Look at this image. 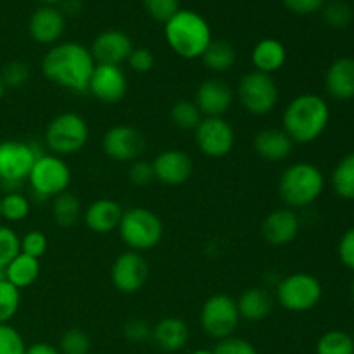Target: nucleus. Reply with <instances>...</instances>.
Masks as SVG:
<instances>
[{"mask_svg":"<svg viewBox=\"0 0 354 354\" xmlns=\"http://www.w3.org/2000/svg\"><path fill=\"white\" fill-rule=\"evenodd\" d=\"M95 61L90 48L76 41H59L52 45L41 59L45 78L61 88L76 93L88 92Z\"/></svg>","mask_w":354,"mask_h":354,"instance_id":"1","label":"nucleus"},{"mask_svg":"<svg viewBox=\"0 0 354 354\" xmlns=\"http://www.w3.org/2000/svg\"><path fill=\"white\" fill-rule=\"evenodd\" d=\"M330 109L324 97L301 93L294 97L282 114V130L294 144H311L327 130Z\"/></svg>","mask_w":354,"mask_h":354,"instance_id":"2","label":"nucleus"},{"mask_svg":"<svg viewBox=\"0 0 354 354\" xmlns=\"http://www.w3.org/2000/svg\"><path fill=\"white\" fill-rule=\"evenodd\" d=\"M165 38L169 48L182 59H201L213 40L206 17L190 9H180L165 23Z\"/></svg>","mask_w":354,"mask_h":354,"instance_id":"3","label":"nucleus"},{"mask_svg":"<svg viewBox=\"0 0 354 354\" xmlns=\"http://www.w3.org/2000/svg\"><path fill=\"white\" fill-rule=\"evenodd\" d=\"M325 189V176L313 162H294L287 166L279 180L282 203L290 209L311 206Z\"/></svg>","mask_w":354,"mask_h":354,"instance_id":"4","label":"nucleus"},{"mask_svg":"<svg viewBox=\"0 0 354 354\" xmlns=\"http://www.w3.org/2000/svg\"><path fill=\"white\" fill-rule=\"evenodd\" d=\"M118 232L130 251L145 252L154 249L162 241L165 225L154 211L135 206L123 211Z\"/></svg>","mask_w":354,"mask_h":354,"instance_id":"5","label":"nucleus"},{"mask_svg":"<svg viewBox=\"0 0 354 354\" xmlns=\"http://www.w3.org/2000/svg\"><path fill=\"white\" fill-rule=\"evenodd\" d=\"M90 137L88 123L78 113H61L45 128V145L50 154L64 158L82 151Z\"/></svg>","mask_w":354,"mask_h":354,"instance_id":"6","label":"nucleus"},{"mask_svg":"<svg viewBox=\"0 0 354 354\" xmlns=\"http://www.w3.org/2000/svg\"><path fill=\"white\" fill-rule=\"evenodd\" d=\"M28 183H30V189L35 197L41 201L54 199L59 194L69 189L71 169H69L68 162L59 156L41 152L31 168Z\"/></svg>","mask_w":354,"mask_h":354,"instance_id":"7","label":"nucleus"},{"mask_svg":"<svg viewBox=\"0 0 354 354\" xmlns=\"http://www.w3.org/2000/svg\"><path fill=\"white\" fill-rule=\"evenodd\" d=\"M324 296L320 280L306 272L290 273L283 277L275 290V301L292 313H304L310 311L320 303Z\"/></svg>","mask_w":354,"mask_h":354,"instance_id":"8","label":"nucleus"},{"mask_svg":"<svg viewBox=\"0 0 354 354\" xmlns=\"http://www.w3.org/2000/svg\"><path fill=\"white\" fill-rule=\"evenodd\" d=\"M235 97L249 114L266 116L277 107L280 93L272 75L254 69L242 76Z\"/></svg>","mask_w":354,"mask_h":354,"instance_id":"9","label":"nucleus"},{"mask_svg":"<svg viewBox=\"0 0 354 354\" xmlns=\"http://www.w3.org/2000/svg\"><path fill=\"white\" fill-rule=\"evenodd\" d=\"M201 327L211 339L232 337L241 324V315L237 310V299L228 294H214L204 301L201 308Z\"/></svg>","mask_w":354,"mask_h":354,"instance_id":"10","label":"nucleus"},{"mask_svg":"<svg viewBox=\"0 0 354 354\" xmlns=\"http://www.w3.org/2000/svg\"><path fill=\"white\" fill-rule=\"evenodd\" d=\"M41 152L24 140L0 142V183L16 187L26 182L31 168Z\"/></svg>","mask_w":354,"mask_h":354,"instance_id":"11","label":"nucleus"},{"mask_svg":"<svg viewBox=\"0 0 354 354\" xmlns=\"http://www.w3.org/2000/svg\"><path fill=\"white\" fill-rule=\"evenodd\" d=\"M196 145L204 156L225 158L235 147V130L225 118H203L194 130Z\"/></svg>","mask_w":354,"mask_h":354,"instance_id":"12","label":"nucleus"},{"mask_svg":"<svg viewBox=\"0 0 354 354\" xmlns=\"http://www.w3.org/2000/svg\"><path fill=\"white\" fill-rule=\"evenodd\" d=\"M151 268L147 259L137 251H124L114 259L111 268V280L114 289L121 294H135L147 283Z\"/></svg>","mask_w":354,"mask_h":354,"instance_id":"13","label":"nucleus"},{"mask_svg":"<svg viewBox=\"0 0 354 354\" xmlns=\"http://www.w3.org/2000/svg\"><path fill=\"white\" fill-rule=\"evenodd\" d=\"M145 149V138L137 128L116 124L102 137V151L107 158L118 162H133L140 159Z\"/></svg>","mask_w":354,"mask_h":354,"instance_id":"14","label":"nucleus"},{"mask_svg":"<svg viewBox=\"0 0 354 354\" xmlns=\"http://www.w3.org/2000/svg\"><path fill=\"white\" fill-rule=\"evenodd\" d=\"M88 92L106 104H116L127 97L128 78L121 66L95 64Z\"/></svg>","mask_w":354,"mask_h":354,"instance_id":"15","label":"nucleus"},{"mask_svg":"<svg viewBox=\"0 0 354 354\" xmlns=\"http://www.w3.org/2000/svg\"><path fill=\"white\" fill-rule=\"evenodd\" d=\"M131 50H133V41L121 30L102 31L93 38L92 47H90L95 64L111 66H121L127 62Z\"/></svg>","mask_w":354,"mask_h":354,"instance_id":"16","label":"nucleus"},{"mask_svg":"<svg viewBox=\"0 0 354 354\" xmlns=\"http://www.w3.org/2000/svg\"><path fill=\"white\" fill-rule=\"evenodd\" d=\"M235 100V92L227 82L220 78H209L197 86L196 100L204 118H223Z\"/></svg>","mask_w":354,"mask_h":354,"instance_id":"17","label":"nucleus"},{"mask_svg":"<svg viewBox=\"0 0 354 354\" xmlns=\"http://www.w3.org/2000/svg\"><path fill=\"white\" fill-rule=\"evenodd\" d=\"M152 168L158 182L169 187H178L189 182L194 173V162L187 152L180 149H168L156 156Z\"/></svg>","mask_w":354,"mask_h":354,"instance_id":"18","label":"nucleus"},{"mask_svg":"<svg viewBox=\"0 0 354 354\" xmlns=\"http://www.w3.org/2000/svg\"><path fill=\"white\" fill-rule=\"evenodd\" d=\"M66 30V16L55 6H41L33 10L28 21L30 37L40 45L59 44Z\"/></svg>","mask_w":354,"mask_h":354,"instance_id":"19","label":"nucleus"},{"mask_svg":"<svg viewBox=\"0 0 354 354\" xmlns=\"http://www.w3.org/2000/svg\"><path fill=\"white\" fill-rule=\"evenodd\" d=\"M299 216L290 207H279L266 214L261 223V234L265 241L273 248H282L296 241L299 235Z\"/></svg>","mask_w":354,"mask_h":354,"instance_id":"20","label":"nucleus"},{"mask_svg":"<svg viewBox=\"0 0 354 354\" xmlns=\"http://www.w3.org/2000/svg\"><path fill=\"white\" fill-rule=\"evenodd\" d=\"M123 211L124 209L118 201L102 197V199L93 201L86 207L83 213V221H85L86 228L95 234H109V232L118 230Z\"/></svg>","mask_w":354,"mask_h":354,"instance_id":"21","label":"nucleus"},{"mask_svg":"<svg viewBox=\"0 0 354 354\" xmlns=\"http://www.w3.org/2000/svg\"><path fill=\"white\" fill-rule=\"evenodd\" d=\"M254 151L265 161L279 162L292 154L294 142L282 128H265L254 135Z\"/></svg>","mask_w":354,"mask_h":354,"instance_id":"22","label":"nucleus"},{"mask_svg":"<svg viewBox=\"0 0 354 354\" xmlns=\"http://www.w3.org/2000/svg\"><path fill=\"white\" fill-rule=\"evenodd\" d=\"M325 90L335 100L354 99V59L339 57L328 66Z\"/></svg>","mask_w":354,"mask_h":354,"instance_id":"23","label":"nucleus"},{"mask_svg":"<svg viewBox=\"0 0 354 354\" xmlns=\"http://www.w3.org/2000/svg\"><path fill=\"white\" fill-rule=\"evenodd\" d=\"M189 339L190 330L182 318L166 317L152 327V341L165 353L182 351L189 344Z\"/></svg>","mask_w":354,"mask_h":354,"instance_id":"24","label":"nucleus"},{"mask_svg":"<svg viewBox=\"0 0 354 354\" xmlns=\"http://www.w3.org/2000/svg\"><path fill=\"white\" fill-rule=\"evenodd\" d=\"M275 297L261 287H251L244 290L237 299V310L241 320L245 322H263L272 315Z\"/></svg>","mask_w":354,"mask_h":354,"instance_id":"25","label":"nucleus"},{"mask_svg":"<svg viewBox=\"0 0 354 354\" xmlns=\"http://www.w3.org/2000/svg\"><path fill=\"white\" fill-rule=\"evenodd\" d=\"M251 61L256 71L273 75L280 71L287 62L286 45L277 38H263L252 48Z\"/></svg>","mask_w":354,"mask_h":354,"instance_id":"26","label":"nucleus"},{"mask_svg":"<svg viewBox=\"0 0 354 354\" xmlns=\"http://www.w3.org/2000/svg\"><path fill=\"white\" fill-rule=\"evenodd\" d=\"M38 277H40V259L31 258V256L23 254V252H19L6 266V280L19 290L33 286Z\"/></svg>","mask_w":354,"mask_h":354,"instance_id":"27","label":"nucleus"},{"mask_svg":"<svg viewBox=\"0 0 354 354\" xmlns=\"http://www.w3.org/2000/svg\"><path fill=\"white\" fill-rule=\"evenodd\" d=\"M201 61L209 71L227 73L228 69L234 68L235 61H237V50L230 41L223 40V38H218V40L213 38L204 54L201 55Z\"/></svg>","mask_w":354,"mask_h":354,"instance_id":"28","label":"nucleus"},{"mask_svg":"<svg viewBox=\"0 0 354 354\" xmlns=\"http://www.w3.org/2000/svg\"><path fill=\"white\" fill-rule=\"evenodd\" d=\"M52 214L59 227H73L82 216V201L73 192L66 190L52 201Z\"/></svg>","mask_w":354,"mask_h":354,"instance_id":"29","label":"nucleus"},{"mask_svg":"<svg viewBox=\"0 0 354 354\" xmlns=\"http://www.w3.org/2000/svg\"><path fill=\"white\" fill-rule=\"evenodd\" d=\"M330 183L334 192L346 201H354V152L344 156L332 171Z\"/></svg>","mask_w":354,"mask_h":354,"instance_id":"30","label":"nucleus"},{"mask_svg":"<svg viewBox=\"0 0 354 354\" xmlns=\"http://www.w3.org/2000/svg\"><path fill=\"white\" fill-rule=\"evenodd\" d=\"M203 114H201L199 107L194 100H178L169 109V120L180 130H196L197 124L203 121Z\"/></svg>","mask_w":354,"mask_h":354,"instance_id":"31","label":"nucleus"},{"mask_svg":"<svg viewBox=\"0 0 354 354\" xmlns=\"http://www.w3.org/2000/svg\"><path fill=\"white\" fill-rule=\"evenodd\" d=\"M317 354H354V339L348 332L328 330L318 339Z\"/></svg>","mask_w":354,"mask_h":354,"instance_id":"32","label":"nucleus"},{"mask_svg":"<svg viewBox=\"0 0 354 354\" xmlns=\"http://www.w3.org/2000/svg\"><path fill=\"white\" fill-rule=\"evenodd\" d=\"M320 12L325 24L334 30H342V28L349 26L354 17L353 7L344 0H327Z\"/></svg>","mask_w":354,"mask_h":354,"instance_id":"33","label":"nucleus"},{"mask_svg":"<svg viewBox=\"0 0 354 354\" xmlns=\"http://www.w3.org/2000/svg\"><path fill=\"white\" fill-rule=\"evenodd\" d=\"M31 204L24 194L19 192H9L2 196V203H0V211H2L3 220L10 221V223H17L23 221L24 218L30 214Z\"/></svg>","mask_w":354,"mask_h":354,"instance_id":"34","label":"nucleus"},{"mask_svg":"<svg viewBox=\"0 0 354 354\" xmlns=\"http://www.w3.org/2000/svg\"><path fill=\"white\" fill-rule=\"evenodd\" d=\"M21 306V290L7 280L0 282V325L9 324Z\"/></svg>","mask_w":354,"mask_h":354,"instance_id":"35","label":"nucleus"},{"mask_svg":"<svg viewBox=\"0 0 354 354\" xmlns=\"http://www.w3.org/2000/svg\"><path fill=\"white\" fill-rule=\"evenodd\" d=\"M59 351L61 354H88L90 337L82 328H69L61 335Z\"/></svg>","mask_w":354,"mask_h":354,"instance_id":"36","label":"nucleus"},{"mask_svg":"<svg viewBox=\"0 0 354 354\" xmlns=\"http://www.w3.org/2000/svg\"><path fill=\"white\" fill-rule=\"evenodd\" d=\"M30 66L23 61H10L2 68L0 78H2L6 88H21L30 80Z\"/></svg>","mask_w":354,"mask_h":354,"instance_id":"37","label":"nucleus"},{"mask_svg":"<svg viewBox=\"0 0 354 354\" xmlns=\"http://www.w3.org/2000/svg\"><path fill=\"white\" fill-rule=\"evenodd\" d=\"M21 237L7 225H0V266L6 268L21 252Z\"/></svg>","mask_w":354,"mask_h":354,"instance_id":"38","label":"nucleus"},{"mask_svg":"<svg viewBox=\"0 0 354 354\" xmlns=\"http://www.w3.org/2000/svg\"><path fill=\"white\" fill-rule=\"evenodd\" d=\"M26 342L10 324L0 325V354H26Z\"/></svg>","mask_w":354,"mask_h":354,"instance_id":"39","label":"nucleus"},{"mask_svg":"<svg viewBox=\"0 0 354 354\" xmlns=\"http://www.w3.org/2000/svg\"><path fill=\"white\" fill-rule=\"evenodd\" d=\"M145 12L158 23H166L180 10V0H142Z\"/></svg>","mask_w":354,"mask_h":354,"instance_id":"40","label":"nucleus"},{"mask_svg":"<svg viewBox=\"0 0 354 354\" xmlns=\"http://www.w3.org/2000/svg\"><path fill=\"white\" fill-rule=\"evenodd\" d=\"M19 248L23 254L31 256V258L40 259L41 256L47 252L48 248V241L47 235L40 230H30L21 237L19 241Z\"/></svg>","mask_w":354,"mask_h":354,"instance_id":"41","label":"nucleus"},{"mask_svg":"<svg viewBox=\"0 0 354 354\" xmlns=\"http://www.w3.org/2000/svg\"><path fill=\"white\" fill-rule=\"evenodd\" d=\"M213 353L214 354H258V349H256L254 344L249 342L248 339L232 335V337L218 341V344L214 346Z\"/></svg>","mask_w":354,"mask_h":354,"instance_id":"42","label":"nucleus"},{"mask_svg":"<svg viewBox=\"0 0 354 354\" xmlns=\"http://www.w3.org/2000/svg\"><path fill=\"white\" fill-rule=\"evenodd\" d=\"M123 335L127 341L133 342V344H144L149 339H152V327L149 322L142 320V318H130L123 327Z\"/></svg>","mask_w":354,"mask_h":354,"instance_id":"43","label":"nucleus"},{"mask_svg":"<svg viewBox=\"0 0 354 354\" xmlns=\"http://www.w3.org/2000/svg\"><path fill=\"white\" fill-rule=\"evenodd\" d=\"M128 178L133 185L145 187L149 183H152L156 180L154 176V168H152V162L144 161V159H137L130 165L128 168Z\"/></svg>","mask_w":354,"mask_h":354,"instance_id":"44","label":"nucleus"},{"mask_svg":"<svg viewBox=\"0 0 354 354\" xmlns=\"http://www.w3.org/2000/svg\"><path fill=\"white\" fill-rule=\"evenodd\" d=\"M128 66H130L131 71L138 73V75H144L149 73L156 64V59L152 50L145 47H133L130 57H128Z\"/></svg>","mask_w":354,"mask_h":354,"instance_id":"45","label":"nucleus"},{"mask_svg":"<svg viewBox=\"0 0 354 354\" xmlns=\"http://www.w3.org/2000/svg\"><path fill=\"white\" fill-rule=\"evenodd\" d=\"M337 254L342 265H344L346 268L351 270V272H354V227L348 228V230L342 234L341 241H339Z\"/></svg>","mask_w":354,"mask_h":354,"instance_id":"46","label":"nucleus"},{"mask_svg":"<svg viewBox=\"0 0 354 354\" xmlns=\"http://www.w3.org/2000/svg\"><path fill=\"white\" fill-rule=\"evenodd\" d=\"M283 6L294 14L299 16H308V14H315L322 10L327 0H282Z\"/></svg>","mask_w":354,"mask_h":354,"instance_id":"47","label":"nucleus"},{"mask_svg":"<svg viewBox=\"0 0 354 354\" xmlns=\"http://www.w3.org/2000/svg\"><path fill=\"white\" fill-rule=\"evenodd\" d=\"M26 354H61V351L48 342H35V344L28 346Z\"/></svg>","mask_w":354,"mask_h":354,"instance_id":"48","label":"nucleus"},{"mask_svg":"<svg viewBox=\"0 0 354 354\" xmlns=\"http://www.w3.org/2000/svg\"><path fill=\"white\" fill-rule=\"evenodd\" d=\"M64 6H62V14L64 16H75V14H78L80 10H82V2L80 0H64Z\"/></svg>","mask_w":354,"mask_h":354,"instance_id":"49","label":"nucleus"},{"mask_svg":"<svg viewBox=\"0 0 354 354\" xmlns=\"http://www.w3.org/2000/svg\"><path fill=\"white\" fill-rule=\"evenodd\" d=\"M40 2H44L45 6H55V3H62L64 0H40Z\"/></svg>","mask_w":354,"mask_h":354,"instance_id":"50","label":"nucleus"},{"mask_svg":"<svg viewBox=\"0 0 354 354\" xmlns=\"http://www.w3.org/2000/svg\"><path fill=\"white\" fill-rule=\"evenodd\" d=\"M6 85H3V82H2V78H0V100L3 99V95H6Z\"/></svg>","mask_w":354,"mask_h":354,"instance_id":"51","label":"nucleus"},{"mask_svg":"<svg viewBox=\"0 0 354 354\" xmlns=\"http://www.w3.org/2000/svg\"><path fill=\"white\" fill-rule=\"evenodd\" d=\"M190 354H214V353L211 351V349H196V351Z\"/></svg>","mask_w":354,"mask_h":354,"instance_id":"52","label":"nucleus"},{"mask_svg":"<svg viewBox=\"0 0 354 354\" xmlns=\"http://www.w3.org/2000/svg\"><path fill=\"white\" fill-rule=\"evenodd\" d=\"M3 280H6V268L0 266V282H3Z\"/></svg>","mask_w":354,"mask_h":354,"instance_id":"53","label":"nucleus"},{"mask_svg":"<svg viewBox=\"0 0 354 354\" xmlns=\"http://www.w3.org/2000/svg\"><path fill=\"white\" fill-rule=\"evenodd\" d=\"M349 290H351V297H353V301H354V280L351 282V289H349Z\"/></svg>","mask_w":354,"mask_h":354,"instance_id":"54","label":"nucleus"},{"mask_svg":"<svg viewBox=\"0 0 354 354\" xmlns=\"http://www.w3.org/2000/svg\"><path fill=\"white\" fill-rule=\"evenodd\" d=\"M0 203H2V196H0ZM0 218H2V211H0Z\"/></svg>","mask_w":354,"mask_h":354,"instance_id":"55","label":"nucleus"},{"mask_svg":"<svg viewBox=\"0 0 354 354\" xmlns=\"http://www.w3.org/2000/svg\"><path fill=\"white\" fill-rule=\"evenodd\" d=\"M353 339H354V335H353Z\"/></svg>","mask_w":354,"mask_h":354,"instance_id":"56","label":"nucleus"}]
</instances>
